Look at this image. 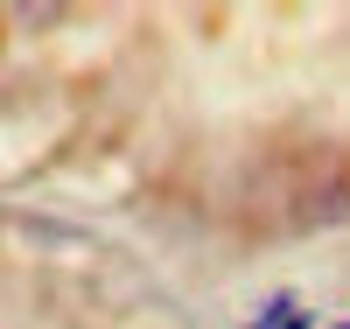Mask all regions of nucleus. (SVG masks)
I'll list each match as a JSON object with an SVG mask.
<instances>
[{"label": "nucleus", "mask_w": 350, "mask_h": 329, "mask_svg": "<svg viewBox=\"0 0 350 329\" xmlns=\"http://www.w3.org/2000/svg\"><path fill=\"white\" fill-rule=\"evenodd\" d=\"M287 315H295V302H287V294H273V302H267V315H259V322H252V329H280V322H287Z\"/></svg>", "instance_id": "nucleus-1"}, {"label": "nucleus", "mask_w": 350, "mask_h": 329, "mask_svg": "<svg viewBox=\"0 0 350 329\" xmlns=\"http://www.w3.org/2000/svg\"><path fill=\"white\" fill-rule=\"evenodd\" d=\"M280 329H308V315H301V308H295V315H287V322H280Z\"/></svg>", "instance_id": "nucleus-2"}, {"label": "nucleus", "mask_w": 350, "mask_h": 329, "mask_svg": "<svg viewBox=\"0 0 350 329\" xmlns=\"http://www.w3.org/2000/svg\"><path fill=\"white\" fill-rule=\"evenodd\" d=\"M336 329H350V322H336Z\"/></svg>", "instance_id": "nucleus-3"}]
</instances>
